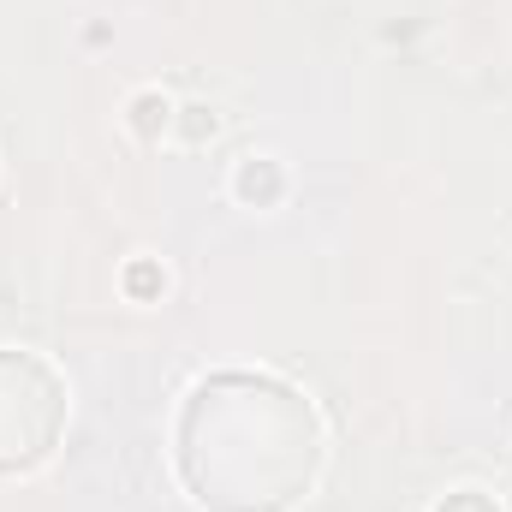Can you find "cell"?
<instances>
[{
  "label": "cell",
  "instance_id": "6da1fadb",
  "mask_svg": "<svg viewBox=\"0 0 512 512\" xmlns=\"http://www.w3.org/2000/svg\"><path fill=\"white\" fill-rule=\"evenodd\" d=\"M173 471L203 512H292L322 477V417L280 376H203L173 423Z\"/></svg>",
  "mask_w": 512,
  "mask_h": 512
},
{
  "label": "cell",
  "instance_id": "7a4b0ae2",
  "mask_svg": "<svg viewBox=\"0 0 512 512\" xmlns=\"http://www.w3.org/2000/svg\"><path fill=\"white\" fill-rule=\"evenodd\" d=\"M66 382L48 358L0 346V477L30 471L66 435Z\"/></svg>",
  "mask_w": 512,
  "mask_h": 512
},
{
  "label": "cell",
  "instance_id": "3957f363",
  "mask_svg": "<svg viewBox=\"0 0 512 512\" xmlns=\"http://www.w3.org/2000/svg\"><path fill=\"white\" fill-rule=\"evenodd\" d=\"M233 197L251 203V209H274V203L286 197V167H280L274 155H245V161L233 167Z\"/></svg>",
  "mask_w": 512,
  "mask_h": 512
},
{
  "label": "cell",
  "instance_id": "277c9868",
  "mask_svg": "<svg viewBox=\"0 0 512 512\" xmlns=\"http://www.w3.org/2000/svg\"><path fill=\"white\" fill-rule=\"evenodd\" d=\"M173 120H179V108L161 90H137L131 96V131L137 137H161V131H173Z\"/></svg>",
  "mask_w": 512,
  "mask_h": 512
},
{
  "label": "cell",
  "instance_id": "5b68a950",
  "mask_svg": "<svg viewBox=\"0 0 512 512\" xmlns=\"http://www.w3.org/2000/svg\"><path fill=\"white\" fill-rule=\"evenodd\" d=\"M435 512H501V501L483 489H453L447 501H435Z\"/></svg>",
  "mask_w": 512,
  "mask_h": 512
},
{
  "label": "cell",
  "instance_id": "8992f818",
  "mask_svg": "<svg viewBox=\"0 0 512 512\" xmlns=\"http://www.w3.org/2000/svg\"><path fill=\"white\" fill-rule=\"evenodd\" d=\"M179 114H185V120H173V126L185 131V143H203V137H215V126H221L209 108H179Z\"/></svg>",
  "mask_w": 512,
  "mask_h": 512
},
{
  "label": "cell",
  "instance_id": "52a82bcc",
  "mask_svg": "<svg viewBox=\"0 0 512 512\" xmlns=\"http://www.w3.org/2000/svg\"><path fill=\"white\" fill-rule=\"evenodd\" d=\"M126 286H131V292H137V298H149V292H167V274H161L155 262H131Z\"/></svg>",
  "mask_w": 512,
  "mask_h": 512
}]
</instances>
